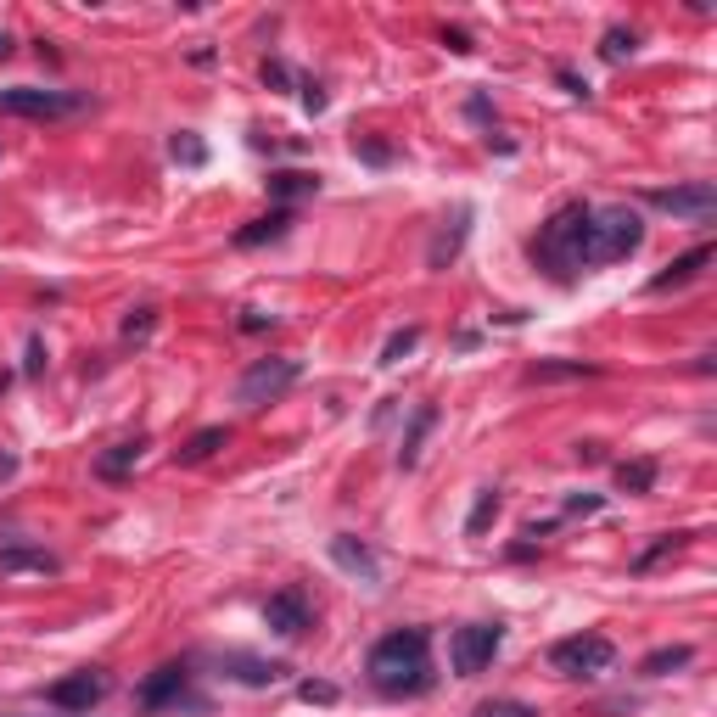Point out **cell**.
<instances>
[{"label": "cell", "instance_id": "obj_28", "mask_svg": "<svg viewBox=\"0 0 717 717\" xmlns=\"http://www.w3.org/2000/svg\"><path fill=\"white\" fill-rule=\"evenodd\" d=\"M633 51H639V34L633 29H605V40H600L605 62H622V57H633Z\"/></svg>", "mask_w": 717, "mask_h": 717}, {"label": "cell", "instance_id": "obj_39", "mask_svg": "<svg viewBox=\"0 0 717 717\" xmlns=\"http://www.w3.org/2000/svg\"><path fill=\"white\" fill-rule=\"evenodd\" d=\"M23 370H29V376H40L45 370V342L40 337H29V359H23Z\"/></svg>", "mask_w": 717, "mask_h": 717}, {"label": "cell", "instance_id": "obj_5", "mask_svg": "<svg viewBox=\"0 0 717 717\" xmlns=\"http://www.w3.org/2000/svg\"><path fill=\"white\" fill-rule=\"evenodd\" d=\"M549 667L561 678H605L617 667V645L605 633H572V639L549 645Z\"/></svg>", "mask_w": 717, "mask_h": 717}, {"label": "cell", "instance_id": "obj_38", "mask_svg": "<svg viewBox=\"0 0 717 717\" xmlns=\"http://www.w3.org/2000/svg\"><path fill=\"white\" fill-rule=\"evenodd\" d=\"M275 325V314H264V309H241V331H269Z\"/></svg>", "mask_w": 717, "mask_h": 717}, {"label": "cell", "instance_id": "obj_32", "mask_svg": "<svg viewBox=\"0 0 717 717\" xmlns=\"http://www.w3.org/2000/svg\"><path fill=\"white\" fill-rule=\"evenodd\" d=\"M297 695H303L309 706H337V701H342V689L325 684V678H303V684H297Z\"/></svg>", "mask_w": 717, "mask_h": 717}, {"label": "cell", "instance_id": "obj_29", "mask_svg": "<svg viewBox=\"0 0 717 717\" xmlns=\"http://www.w3.org/2000/svg\"><path fill=\"white\" fill-rule=\"evenodd\" d=\"M477 717H538V706L510 701V695H493V701H482V706H477Z\"/></svg>", "mask_w": 717, "mask_h": 717}, {"label": "cell", "instance_id": "obj_1", "mask_svg": "<svg viewBox=\"0 0 717 717\" xmlns=\"http://www.w3.org/2000/svg\"><path fill=\"white\" fill-rule=\"evenodd\" d=\"M365 673H370V684H376L381 695H393V701H404V695H426V689L437 684V673H432V633L426 628L381 633L376 645H370V656H365Z\"/></svg>", "mask_w": 717, "mask_h": 717}, {"label": "cell", "instance_id": "obj_6", "mask_svg": "<svg viewBox=\"0 0 717 717\" xmlns=\"http://www.w3.org/2000/svg\"><path fill=\"white\" fill-rule=\"evenodd\" d=\"M297 376H303V365H297V359H286V353L253 359V365L241 370V381H236V404H247V409L275 404V398H286V393L297 387Z\"/></svg>", "mask_w": 717, "mask_h": 717}, {"label": "cell", "instance_id": "obj_34", "mask_svg": "<svg viewBox=\"0 0 717 717\" xmlns=\"http://www.w3.org/2000/svg\"><path fill=\"white\" fill-rule=\"evenodd\" d=\"M264 85H269V90H292L297 79H292V68H286L281 57H269V62H264Z\"/></svg>", "mask_w": 717, "mask_h": 717}, {"label": "cell", "instance_id": "obj_11", "mask_svg": "<svg viewBox=\"0 0 717 717\" xmlns=\"http://www.w3.org/2000/svg\"><path fill=\"white\" fill-rule=\"evenodd\" d=\"M264 628L281 633V639H303L314 628V611H309V594L303 589H281L264 600Z\"/></svg>", "mask_w": 717, "mask_h": 717}, {"label": "cell", "instance_id": "obj_4", "mask_svg": "<svg viewBox=\"0 0 717 717\" xmlns=\"http://www.w3.org/2000/svg\"><path fill=\"white\" fill-rule=\"evenodd\" d=\"M135 701H141V712H208V695L197 689L191 661H163V667H152V673L141 678V689H135Z\"/></svg>", "mask_w": 717, "mask_h": 717}, {"label": "cell", "instance_id": "obj_30", "mask_svg": "<svg viewBox=\"0 0 717 717\" xmlns=\"http://www.w3.org/2000/svg\"><path fill=\"white\" fill-rule=\"evenodd\" d=\"M152 331H157V309H135V314L124 320V342H129V348H141Z\"/></svg>", "mask_w": 717, "mask_h": 717}, {"label": "cell", "instance_id": "obj_9", "mask_svg": "<svg viewBox=\"0 0 717 717\" xmlns=\"http://www.w3.org/2000/svg\"><path fill=\"white\" fill-rule=\"evenodd\" d=\"M645 202H650L656 213H673V219H689V225H712V219H717V185H712V180L656 185V191H645Z\"/></svg>", "mask_w": 717, "mask_h": 717}, {"label": "cell", "instance_id": "obj_31", "mask_svg": "<svg viewBox=\"0 0 717 717\" xmlns=\"http://www.w3.org/2000/svg\"><path fill=\"white\" fill-rule=\"evenodd\" d=\"M353 152L365 157L370 169H387V163H393V146H387V141H376V135H353Z\"/></svg>", "mask_w": 717, "mask_h": 717}, {"label": "cell", "instance_id": "obj_18", "mask_svg": "<svg viewBox=\"0 0 717 717\" xmlns=\"http://www.w3.org/2000/svg\"><path fill=\"white\" fill-rule=\"evenodd\" d=\"M269 197L281 202V208H292V202H303V197H320V174L314 169H275L269 174Z\"/></svg>", "mask_w": 717, "mask_h": 717}, {"label": "cell", "instance_id": "obj_2", "mask_svg": "<svg viewBox=\"0 0 717 717\" xmlns=\"http://www.w3.org/2000/svg\"><path fill=\"white\" fill-rule=\"evenodd\" d=\"M583 230H589V202L583 197L561 202V208L538 225V236L527 241V258H533L555 286H577V275H583Z\"/></svg>", "mask_w": 717, "mask_h": 717}, {"label": "cell", "instance_id": "obj_14", "mask_svg": "<svg viewBox=\"0 0 717 717\" xmlns=\"http://www.w3.org/2000/svg\"><path fill=\"white\" fill-rule=\"evenodd\" d=\"M331 561H337L348 577H359V583H381V561H376V549H370L365 538L337 533L331 538Z\"/></svg>", "mask_w": 717, "mask_h": 717}, {"label": "cell", "instance_id": "obj_33", "mask_svg": "<svg viewBox=\"0 0 717 717\" xmlns=\"http://www.w3.org/2000/svg\"><path fill=\"white\" fill-rule=\"evenodd\" d=\"M566 376H594L589 365H533L527 381H566Z\"/></svg>", "mask_w": 717, "mask_h": 717}, {"label": "cell", "instance_id": "obj_20", "mask_svg": "<svg viewBox=\"0 0 717 717\" xmlns=\"http://www.w3.org/2000/svg\"><path fill=\"white\" fill-rule=\"evenodd\" d=\"M432 426H437V404H421V409H415V421H409V432H404V443H398V471H415L421 443H426Z\"/></svg>", "mask_w": 717, "mask_h": 717}, {"label": "cell", "instance_id": "obj_37", "mask_svg": "<svg viewBox=\"0 0 717 717\" xmlns=\"http://www.w3.org/2000/svg\"><path fill=\"white\" fill-rule=\"evenodd\" d=\"M443 45H449L454 57H471V51H477V45H471V34H465V29H443Z\"/></svg>", "mask_w": 717, "mask_h": 717}, {"label": "cell", "instance_id": "obj_40", "mask_svg": "<svg viewBox=\"0 0 717 717\" xmlns=\"http://www.w3.org/2000/svg\"><path fill=\"white\" fill-rule=\"evenodd\" d=\"M555 79H561V85H566V96H577V101L589 96V85H583V79H577L572 68H555Z\"/></svg>", "mask_w": 717, "mask_h": 717}, {"label": "cell", "instance_id": "obj_26", "mask_svg": "<svg viewBox=\"0 0 717 717\" xmlns=\"http://www.w3.org/2000/svg\"><path fill=\"white\" fill-rule=\"evenodd\" d=\"M684 544H689V533H661L656 544L645 549V555H633V572H650V566H656V561H667V555H678V549H684Z\"/></svg>", "mask_w": 717, "mask_h": 717}, {"label": "cell", "instance_id": "obj_36", "mask_svg": "<svg viewBox=\"0 0 717 717\" xmlns=\"http://www.w3.org/2000/svg\"><path fill=\"white\" fill-rule=\"evenodd\" d=\"M297 90H303V107H309V113H325V101L331 96H325L320 79H297Z\"/></svg>", "mask_w": 717, "mask_h": 717}, {"label": "cell", "instance_id": "obj_21", "mask_svg": "<svg viewBox=\"0 0 717 717\" xmlns=\"http://www.w3.org/2000/svg\"><path fill=\"white\" fill-rule=\"evenodd\" d=\"M225 443H230V426H202V432L191 437L174 460H180V465H202V460H213V454L225 449Z\"/></svg>", "mask_w": 717, "mask_h": 717}, {"label": "cell", "instance_id": "obj_41", "mask_svg": "<svg viewBox=\"0 0 717 717\" xmlns=\"http://www.w3.org/2000/svg\"><path fill=\"white\" fill-rule=\"evenodd\" d=\"M577 460L594 465V460H605V449H600V443H577Z\"/></svg>", "mask_w": 717, "mask_h": 717}, {"label": "cell", "instance_id": "obj_15", "mask_svg": "<svg viewBox=\"0 0 717 717\" xmlns=\"http://www.w3.org/2000/svg\"><path fill=\"white\" fill-rule=\"evenodd\" d=\"M712 264V241H701V247H689L684 258H673V264L661 269V275H650V286L645 292L650 297H667V292H678V286H689L695 281V275H701V269Z\"/></svg>", "mask_w": 717, "mask_h": 717}, {"label": "cell", "instance_id": "obj_13", "mask_svg": "<svg viewBox=\"0 0 717 717\" xmlns=\"http://www.w3.org/2000/svg\"><path fill=\"white\" fill-rule=\"evenodd\" d=\"M62 561L40 544H0V577H57Z\"/></svg>", "mask_w": 717, "mask_h": 717}, {"label": "cell", "instance_id": "obj_12", "mask_svg": "<svg viewBox=\"0 0 717 717\" xmlns=\"http://www.w3.org/2000/svg\"><path fill=\"white\" fill-rule=\"evenodd\" d=\"M219 673L247 689H275L286 678V661H264V656H247V650H219Z\"/></svg>", "mask_w": 717, "mask_h": 717}, {"label": "cell", "instance_id": "obj_23", "mask_svg": "<svg viewBox=\"0 0 717 717\" xmlns=\"http://www.w3.org/2000/svg\"><path fill=\"white\" fill-rule=\"evenodd\" d=\"M656 471H661V465L650 460V454H639V460H622V465H617V488H622V493H650V488H656Z\"/></svg>", "mask_w": 717, "mask_h": 717}, {"label": "cell", "instance_id": "obj_16", "mask_svg": "<svg viewBox=\"0 0 717 717\" xmlns=\"http://www.w3.org/2000/svg\"><path fill=\"white\" fill-rule=\"evenodd\" d=\"M292 225H297V213L275 208V213H264V219H247V225L236 230V247L241 253H253V247H269V241H286L292 236Z\"/></svg>", "mask_w": 717, "mask_h": 717}, {"label": "cell", "instance_id": "obj_8", "mask_svg": "<svg viewBox=\"0 0 717 717\" xmlns=\"http://www.w3.org/2000/svg\"><path fill=\"white\" fill-rule=\"evenodd\" d=\"M499 650H505V622H465L449 639V661L460 678H482Z\"/></svg>", "mask_w": 717, "mask_h": 717}, {"label": "cell", "instance_id": "obj_10", "mask_svg": "<svg viewBox=\"0 0 717 717\" xmlns=\"http://www.w3.org/2000/svg\"><path fill=\"white\" fill-rule=\"evenodd\" d=\"M107 695H113V678L101 673V667H79V673L57 678V684L45 689V701L57 706V712H68V717H90Z\"/></svg>", "mask_w": 717, "mask_h": 717}, {"label": "cell", "instance_id": "obj_17", "mask_svg": "<svg viewBox=\"0 0 717 717\" xmlns=\"http://www.w3.org/2000/svg\"><path fill=\"white\" fill-rule=\"evenodd\" d=\"M465 236H471V208H454V219L437 230V241H432V253H426V264H432V269H449L454 258H460Z\"/></svg>", "mask_w": 717, "mask_h": 717}, {"label": "cell", "instance_id": "obj_22", "mask_svg": "<svg viewBox=\"0 0 717 717\" xmlns=\"http://www.w3.org/2000/svg\"><path fill=\"white\" fill-rule=\"evenodd\" d=\"M689 661H695L689 645H661V650H650V656L639 661V678H667V673H678V667H689Z\"/></svg>", "mask_w": 717, "mask_h": 717}, {"label": "cell", "instance_id": "obj_19", "mask_svg": "<svg viewBox=\"0 0 717 717\" xmlns=\"http://www.w3.org/2000/svg\"><path fill=\"white\" fill-rule=\"evenodd\" d=\"M146 449H152L146 437H124V443H113V449H107V454L96 460V477H101V482H118V477H129V471L141 465V454H146Z\"/></svg>", "mask_w": 717, "mask_h": 717}, {"label": "cell", "instance_id": "obj_25", "mask_svg": "<svg viewBox=\"0 0 717 717\" xmlns=\"http://www.w3.org/2000/svg\"><path fill=\"white\" fill-rule=\"evenodd\" d=\"M415 348H421V325H398L393 337L381 342V365H404Z\"/></svg>", "mask_w": 717, "mask_h": 717}, {"label": "cell", "instance_id": "obj_27", "mask_svg": "<svg viewBox=\"0 0 717 717\" xmlns=\"http://www.w3.org/2000/svg\"><path fill=\"white\" fill-rule=\"evenodd\" d=\"M169 157L174 163H185V169H202V163H208V146H202L191 129H180V135L169 141Z\"/></svg>", "mask_w": 717, "mask_h": 717}, {"label": "cell", "instance_id": "obj_43", "mask_svg": "<svg viewBox=\"0 0 717 717\" xmlns=\"http://www.w3.org/2000/svg\"><path fill=\"white\" fill-rule=\"evenodd\" d=\"M6 57H12V34L0 29V62H6Z\"/></svg>", "mask_w": 717, "mask_h": 717}, {"label": "cell", "instance_id": "obj_24", "mask_svg": "<svg viewBox=\"0 0 717 717\" xmlns=\"http://www.w3.org/2000/svg\"><path fill=\"white\" fill-rule=\"evenodd\" d=\"M499 510H505L499 488H482V493H477V505H471V516H465V533H471V538H482V533L493 527V521H499Z\"/></svg>", "mask_w": 717, "mask_h": 717}, {"label": "cell", "instance_id": "obj_42", "mask_svg": "<svg viewBox=\"0 0 717 717\" xmlns=\"http://www.w3.org/2000/svg\"><path fill=\"white\" fill-rule=\"evenodd\" d=\"M12 471H17V460H12V454H0V482L12 477Z\"/></svg>", "mask_w": 717, "mask_h": 717}, {"label": "cell", "instance_id": "obj_3", "mask_svg": "<svg viewBox=\"0 0 717 717\" xmlns=\"http://www.w3.org/2000/svg\"><path fill=\"white\" fill-rule=\"evenodd\" d=\"M645 247V219L628 202H611V208H589V230H583V269H605L622 264Z\"/></svg>", "mask_w": 717, "mask_h": 717}, {"label": "cell", "instance_id": "obj_35", "mask_svg": "<svg viewBox=\"0 0 717 717\" xmlns=\"http://www.w3.org/2000/svg\"><path fill=\"white\" fill-rule=\"evenodd\" d=\"M600 510H605L600 493H572V499H566V516H600Z\"/></svg>", "mask_w": 717, "mask_h": 717}, {"label": "cell", "instance_id": "obj_7", "mask_svg": "<svg viewBox=\"0 0 717 717\" xmlns=\"http://www.w3.org/2000/svg\"><path fill=\"white\" fill-rule=\"evenodd\" d=\"M90 96L85 90H40V85H12V90H0V113L6 118H73V113H85Z\"/></svg>", "mask_w": 717, "mask_h": 717}]
</instances>
